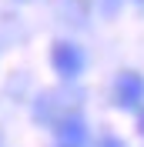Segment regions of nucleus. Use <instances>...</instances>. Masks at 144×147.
I'll return each instance as SVG.
<instances>
[{
    "mask_svg": "<svg viewBox=\"0 0 144 147\" xmlns=\"http://www.w3.org/2000/svg\"><path fill=\"white\" fill-rule=\"evenodd\" d=\"M57 140H60V147H84V140H87L84 120L81 117H64L57 124Z\"/></svg>",
    "mask_w": 144,
    "mask_h": 147,
    "instance_id": "7ed1b4c3",
    "label": "nucleus"
},
{
    "mask_svg": "<svg viewBox=\"0 0 144 147\" xmlns=\"http://www.w3.org/2000/svg\"><path fill=\"white\" fill-rule=\"evenodd\" d=\"M97 147H124V144H121V140H117V137H104V140H101Z\"/></svg>",
    "mask_w": 144,
    "mask_h": 147,
    "instance_id": "20e7f679",
    "label": "nucleus"
},
{
    "mask_svg": "<svg viewBox=\"0 0 144 147\" xmlns=\"http://www.w3.org/2000/svg\"><path fill=\"white\" fill-rule=\"evenodd\" d=\"M114 97L121 107H137V104L144 100V77L134 70H127L117 77V87H114Z\"/></svg>",
    "mask_w": 144,
    "mask_h": 147,
    "instance_id": "f03ea898",
    "label": "nucleus"
},
{
    "mask_svg": "<svg viewBox=\"0 0 144 147\" xmlns=\"http://www.w3.org/2000/svg\"><path fill=\"white\" fill-rule=\"evenodd\" d=\"M137 127H141V134H144V114H141V124H137Z\"/></svg>",
    "mask_w": 144,
    "mask_h": 147,
    "instance_id": "39448f33",
    "label": "nucleus"
},
{
    "mask_svg": "<svg viewBox=\"0 0 144 147\" xmlns=\"http://www.w3.org/2000/svg\"><path fill=\"white\" fill-rule=\"evenodd\" d=\"M50 60H54L57 74L60 77H77V74L84 70V54L77 44H67V40H60V44L50 50Z\"/></svg>",
    "mask_w": 144,
    "mask_h": 147,
    "instance_id": "f257e3e1",
    "label": "nucleus"
}]
</instances>
